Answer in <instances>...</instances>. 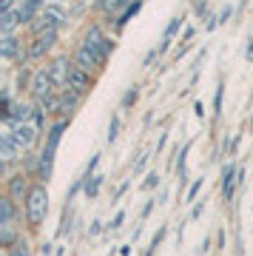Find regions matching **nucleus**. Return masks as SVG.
Returning <instances> with one entry per match:
<instances>
[{
  "mask_svg": "<svg viewBox=\"0 0 253 256\" xmlns=\"http://www.w3.org/2000/svg\"><path fill=\"white\" fill-rule=\"evenodd\" d=\"M74 66L77 68H82V72H91V68H102V63H100V57L91 52V48L80 46V52H77V57H74Z\"/></svg>",
  "mask_w": 253,
  "mask_h": 256,
  "instance_id": "obj_11",
  "label": "nucleus"
},
{
  "mask_svg": "<svg viewBox=\"0 0 253 256\" xmlns=\"http://www.w3.org/2000/svg\"><path fill=\"white\" fill-rule=\"evenodd\" d=\"M18 26H20V12L9 9V12L0 14V32H3V34H14V28Z\"/></svg>",
  "mask_w": 253,
  "mask_h": 256,
  "instance_id": "obj_15",
  "label": "nucleus"
},
{
  "mask_svg": "<svg viewBox=\"0 0 253 256\" xmlns=\"http://www.w3.org/2000/svg\"><path fill=\"white\" fill-rule=\"evenodd\" d=\"M40 14H43V18L48 20V23H52L54 28H57V26H63L66 20H68V18H66V12L60 9V6H46V9L40 12Z\"/></svg>",
  "mask_w": 253,
  "mask_h": 256,
  "instance_id": "obj_16",
  "label": "nucleus"
},
{
  "mask_svg": "<svg viewBox=\"0 0 253 256\" xmlns=\"http://www.w3.org/2000/svg\"><path fill=\"white\" fill-rule=\"evenodd\" d=\"M122 6H131V0H102V9L108 12V14H114V12H120L122 9Z\"/></svg>",
  "mask_w": 253,
  "mask_h": 256,
  "instance_id": "obj_20",
  "label": "nucleus"
},
{
  "mask_svg": "<svg viewBox=\"0 0 253 256\" xmlns=\"http://www.w3.org/2000/svg\"><path fill=\"white\" fill-rule=\"evenodd\" d=\"M6 256H32V248H28L26 239H20L18 245H12L9 250H6Z\"/></svg>",
  "mask_w": 253,
  "mask_h": 256,
  "instance_id": "obj_19",
  "label": "nucleus"
},
{
  "mask_svg": "<svg viewBox=\"0 0 253 256\" xmlns=\"http://www.w3.org/2000/svg\"><path fill=\"white\" fill-rule=\"evenodd\" d=\"M0 174H6L9 171L12 162H18V160H23V151H20L18 146H14V140L9 137V128L3 131V137H0Z\"/></svg>",
  "mask_w": 253,
  "mask_h": 256,
  "instance_id": "obj_4",
  "label": "nucleus"
},
{
  "mask_svg": "<svg viewBox=\"0 0 253 256\" xmlns=\"http://www.w3.org/2000/svg\"><path fill=\"white\" fill-rule=\"evenodd\" d=\"M199 188H202V180H196V182H194V185H190V188H188V202H194V200H196Z\"/></svg>",
  "mask_w": 253,
  "mask_h": 256,
  "instance_id": "obj_24",
  "label": "nucleus"
},
{
  "mask_svg": "<svg viewBox=\"0 0 253 256\" xmlns=\"http://www.w3.org/2000/svg\"><path fill=\"white\" fill-rule=\"evenodd\" d=\"M117 137H120V117H111V122H108V142H114Z\"/></svg>",
  "mask_w": 253,
  "mask_h": 256,
  "instance_id": "obj_22",
  "label": "nucleus"
},
{
  "mask_svg": "<svg viewBox=\"0 0 253 256\" xmlns=\"http://www.w3.org/2000/svg\"><path fill=\"white\" fill-rule=\"evenodd\" d=\"M100 230H102V222H94V225H91V236H97Z\"/></svg>",
  "mask_w": 253,
  "mask_h": 256,
  "instance_id": "obj_27",
  "label": "nucleus"
},
{
  "mask_svg": "<svg viewBox=\"0 0 253 256\" xmlns=\"http://www.w3.org/2000/svg\"><path fill=\"white\" fill-rule=\"evenodd\" d=\"M6 128H9V137L14 140V146H18L23 154L40 140V128H37L34 122H18V126H6Z\"/></svg>",
  "mask_w": 253,
  "mask_h": 256,
  "instance_id": "obj_2",
  "label": "nucleus"
},
{
  "mask_svg": "<svg viewBox=\"0 0 253 256\" xmlns=\"http://www.w3.org/2000/svg\"><path fill=\"white\" fill-rule=\"evenodd\" d=\"M66 128H68V120H57L54 126L48 128V134H46V151H52V154H57V146H60V140H63Z\"/></svg>",
  "mask_w": 253,
  "mask_h": 256,
  "instance_id": "obj_9",
  "label": "nucleus"
},
{
  "mask_svg": "<svg viewBox=\"0 0 253 256\" xmlns=\"http://www.w3.org/2000/svg\"><path fill=\"white\" fill-rule=\"evenodd\" d=\"M244 57H248V60H253V43L248 46V52H244Z\"/></svg>",
  "mask_w": 253,
  "mask_h": 256,
  "instance_id": "obj_28",
  "label": "nucleus"
},
{
  "mask_svg": "<svg viewBox=\"0 0 253 256\" xmlns=\"http://www.w3.org/2000/svg\"><path fill=\"white\" fill-rule=\"evenodd\" d=\"M80 100H82L80 94H74V92L66 88V92H63V114H72V111L80 106Z\"/></svg>",
  "mask_w": 253,
  "mask_h": 256,
  "instance_id": "obj_17",
  "label": "nucleus"
},
{
  "mask_svg": "<svg viewBox=\"0 0 253 256\" xmlns=\"http://www.w3.org/2000/svg\"><path fill=\"white\" fill-rule=\"evenodd\" d=\"M222 97H225V86L219 82V86H216V97H214V108H216V114L222 111Z\"/></svg>",
  "mask_w": 253,
  "mask_h": 256,
  "instance_id": "obj_23",
  "label": "nucleus"
},
{
  "mask_svg": "<svg viewBox=\"0 0 253 256\" xmlns=\"http://www.w3.org/2000/svg\"><path fill=\"white\" fill-rule=\"evenodd\" d=\"M236 182H239V180H236V168H234L230 162H228L225 168H222V196H225V202L234 200Z\"/></svg>",
  "mask_w": 253,
  "mask_h": 256,
  "instance_id": "obj_12",
  "label": "nucleus"
},
{
  "mask_svg": "<svg viewBox=\"0 0 253 256\" xmlns=\"http://www.w3.org/2000/svg\"><path fill=\"white\" fill-rule=\"evenodd\" d=\"M28 191H32V185H28L26 174H14L6 180V196H12L14 202H26Z\"/></svg>",
  "mask_w": 253,
  "mask_h": 256,
  "instance_id": "obj_6",
  "label": "nucleus"
},
{
  "mask_svg": "<svg viewBox=\"0 0 253 256\" xmlns=\"http://www.w3.org/2000/svg\"><path fill=\"white\" fill-rule=\"evenodd\" d=\"M136 97H140V92H136V86H131L126 94H122V108H131L136 102Z\"/></svg>",
  "mask_w": 253,
  "mask_h": 256,
  "instance_id": "obj_21",
  "label": "nucleus"
},
{
  "mask_svg": "<svg viewBox=\"0 0 253 256\" xmlns=\"http://www.w3.org/2000/svg\"><path fill=\"white\" fill-rule=\"evenodd\" d=\"M48 214V191L46 185H32L26 202H23V216H26L28 228H40Z\"/></svg>",
  "mask_w": 253,
  "mask_h": 256,
  "instance_id": "obj_1",
  "label": "nucleus"
},
{
  "mask_svg": "<svg viewBox=\"0 0 253 256\" xmlns=\"http://www.w3.org/2000/svg\"><path fill=\"white\" fill-rule=\"evenodd\" d=\"M126 222V210H117V216H114V222H111V228H120Z\"/></svg>",
  "mask_w": 253,
  "mask_h": 256,
  "instance_id": "obj_26",
  "label": "nucleus"
},
{
  "mask_svg": "<svg viewBox=\"0 0 253 256\" xmlns=\"http://www.w3.org/2000/svg\"><path fill=\"white\" fill-rule=\"evenodd\" d=\"M52 171H54V154L43 148V154H40V168H37V180H40V182H48V180H52Z\"/></svg>",
  "mask_w": 253,
  "mask_h": 256,
  "instance_id": "obj_13",
  "label": "nucleus"
},
{
  "mask_svg": "<svg viewBox=\"0 0 253 256\" xmlns=\"http://www.w3.org/2000/svg\"><path fill=\"white\" fill-rule=\"evenodd\" d=\"M28 88H32L34 102H46V100H48V97L54 94V82H52V77H48V68H40V72L32 74Z\"/></svg>",
  "mask_w": 253,
  "mask_h": 256,
  "instance_id": "obj_3",
  "label": "nucleus"
},
{
  "mask_svg": "<svg viewBox=\"0 0 253 256\" xmlns=\"http://www.w3.org/2000/svg\"><path fill=\"white\" fill-rule=\"evenodd\" d=\"M57 40V28H52V32H43V34H37L34 40H32V46H28V57H43L48 48L54 46Z\"/></svg>",
  "mask_w": 253,
  "mask_h": 256,
  "instance_id": "obj_7",
  "label": "nucleus"
},
{
  "mask_svg": "<svg viewBox=\"0 0 253 256\" xmlns=\"http://www.w3.org/2000/svg\"><path fill=\"white\" fill-rule=\"evenodd\" d=\"M100 185H102V176H91V180H86V188H82V191H86V196H88V200H94V196H97L100 194Z\"/></svg>",
  "mask_w": 253,
  "mask_h": 256,
  "instance_id": "obj_18",
  "label": "nucleus"
},
{
  "mask_svg": "<svg viewBox=\"0 0 253 256\" xmlns=\"http://www.w3.org/2000/svg\"><path fill=\"white\" fill-rule=\"evenodd\" d=\"M160 185V174H148L145 176V188H156Z\"/></svg>",
  "mask_w": 253,
  "mask_h": 256,
  "instance_id": "obj_25",
  "label": "nucleus"
},
{
  "mask_svg": "<svg viewBox=\"0 0 253 256\" xmlns=\"http://www.w3.org/2000/svg\"><path fill=\"white\" fill-rule=\"evenodd\" d=\"M72 68H74V63H68L66 57H57L54 63L48 66V77H52V82H54V86H66V82H68V74H72Z\"/></svg>",
  "mask_w": 253,
  "mask_h": 256,
  "instance_id": "obj_8",
  "label": "nucleus"
},
{
  "mask_svg": "<svg viewBox=\"0 0 253 256\" xmlns=\"http://www.w3.org/2000/svg\"><path fill=\"white\" fill-rule=\"evenodd\" d=\"M91 86H94V80L88 77V72H82V68H77L74 66L72 74H68V82H66V88L74 94H80V97H86V94L91 92Z\"/></svg>",
  "mask_w": 253,
  "mask_h": 256,
  "instance_id": "obj_5",
  "label": "nucleus"
},
{
  "mask_svg": "<svg viewBox=\"0 0 253 256\" xmlns=\"http://www.w3.org/2000/svg\"><path fill=\"white\" fill-rule=\"evenodd\" d=\"M46 6H43V0H23V6H20V23H32L34 20V14L37 12H43Z\"/></svg>",
  "mask_w": 253,
  "mask_h": 256,
  "instance_id": "obj_14",
  "label": "nucleus"
},
{
  "mask_svg": "<svg viewBox=\"0 0 253 256\" xmlns=\"http://www.w3.org/2000/svg\"><path fill=\"white\" fill-rule=\"evenodd\" d=\"M0 57H3L6 63L23 57V54H20V40L14 34H3V40H0Z\"/></svg>",
  "mask_w": 253,
  "mask_h": 256,
  "instance_id": "obj_10",
  "label": "nucleus"
}]
</instances>
